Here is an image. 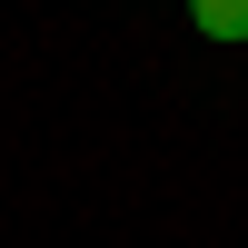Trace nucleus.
<instances>
[{
    "label": "nucleus",
    "mask_w": 248,
    "mask_h": 248,
    "mask_svg": "<svg viewBox=\"0 0 248 248\" xmlns=\"http://www.w3.org/2000/svg\"><path fill=\"white\" fill-rule=\"evenodd\" d=\"M189 30L199 40H248V0H189Z\"/></svg>",
    "instance_id": "obj_1"
}]
</instances>
